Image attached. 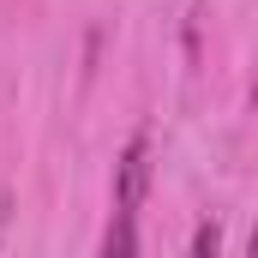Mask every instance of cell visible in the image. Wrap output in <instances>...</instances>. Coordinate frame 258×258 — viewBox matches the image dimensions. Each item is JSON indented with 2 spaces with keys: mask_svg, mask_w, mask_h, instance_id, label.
Here are the masks:
<instances>
[{
  "mask_svg": "<svg viewBox=\"0 0 258 258\" xmlns=\"http://www.w3.org/2000/svg\"><path fill=\"white\" fill-rule=\"evenodd\" d=\"M144 180H150V138H132V144H126V156H120V186H114V204L138 210Z\"/></svg>",
  "mask_w": 258,
  "mask_h": 258,
  "instance_id": "cell-1",
  "label": "cell"
},
{
  "mask_svg": "<svg viewBox=\"0 0 258 258\" xmlns=\"http://www.w3.org/2000/svg\"><path fill=\"white\" fill-rule=\"evenodd\" d=\"M192 258H222V228H216V222H198V234H192Z\"/></svg>",
  "mask_w": 258,
  "mask_h": 258,
  "instance_id": "cell-3",
  "label": "cell"
},
{
  "mask_svg": "<svg viewBox=\"0 0 258 258\" xmlns=\"http://www.w3.org/2000/svg\"><path fill=\"white\" fill-rule=\"evenodd\" d=\"M102 258H144V252H138V210L114 204L108 234H102Z\"/></svg>",
  "mask_w": 258,
  "mask_h": 258,
  "instance_id": "cell-2",
  "label": "cell"
},
{
  "mask_svg": "<svg viewBox=\"0 0 258 258\" xmlns=\"http://www.w3.org/2000/svg\"><path fill=\"white\" fill-rule=\"evenodd\" d=\"M252 102H258V72H252Z\"/></svg>",
  "mask_w": 258,
  "mask_h": 258,
  "instance_id": "cell-5",
  "label": "cell"
},
{
  "mask_svg": "<svg viewBox=\"0 0 258 258\" xmlns=\"http://www.w3.org/2000/svg\"><path fill=\"white\" fill-rule=\"evenodd\" d=\"M246 258H258V222H252V240H246Z\"/></svg>",
  "mask_w": 258,
  "mask_h": 258,
  "instance_id": "cell-4",
  "label": "cell"
}]
</instances>
